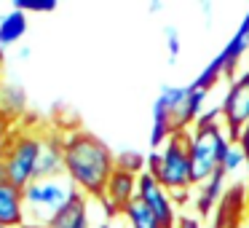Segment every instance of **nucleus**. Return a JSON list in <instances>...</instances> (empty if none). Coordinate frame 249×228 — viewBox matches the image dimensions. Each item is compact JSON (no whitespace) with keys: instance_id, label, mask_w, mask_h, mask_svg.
I'll list each match as a JSON object with an SVG mask.
<instances>
[{"instance_id":"1a4fd4ad","label":"nucleus","mask_w":249,"mask_h":228,"mask_svg":"<svg viewBox=\"0 0 249 228\" xmlns=\"http://www.w3.org/2000/svg\"><path fill=\"white\" fill-rule=\"evenodd\" d=\"M59 174H65V134L46 129L43 132V140H40L38 177H35V180L59 177Z\"/></svg>"},{"instance_id":"0eeeda50","label":"nucleus","mask_w":249,"mask_h":228,"mask_svg":"<svg viewBox=\"0 0 249 228\" xmlns=\"http://www.w3.org/2000/svg\"><path fill=\"white\" fill-rule=\"evenodd\" d=\"M137 196H140V199L145 201L153 212H156V217L161 220L163 228H174V226H177L179 215H177V207H174L172 193H169V190L163 188V185L158 183L150 172H142L140 177H137Z\"/></svg>"},{"instance_id":"6e6552de","label":"nucleus","mask_w":249,"mask_h":228,"mask_svg":"<svg viewBox=\"0 0 249 228\" xmlns=\"http://www.w3.org/2000/svg\"><path fill=\"white\" fill-rule=\"evenodd\" d=\"M137 199V174L124 172V169L115 167L113 177H110L107 188H105L102 204L107 215H124V209Z\"/></svg>"},{"instance_id":"9d476101","label":"nucleus","mask_w":249,"mask_h":228,"mask_svg":"<svg viewBox=\"0 0 249 228\" xmlns=\"http://www.w3.org/2000/svg\"><path fill=\"white\" fill-rule=\"evenodd\" d=\"M244 54H249V8H247V14H244V19L238 22L233 38L228 40V43L222 46V51L214 57V59L220 62V67H222V76L231 78L233 73L238 70Z\"/></svg>"},{"instance_id":"7ed1b4c3","label":"nucleus","mask_w":249,"mask_h":228,"mask_svg":"<svg viewBox=\"0 0 249 228\" xmlns=\"http://www.w3.org/2000/svg\"><path fill=\"white\" fill-rule=\"evenodd\" d=\"M147 172L177 199L188 193L193 185V172H190V156H188V132H177L161 151H153L147 156Z\"/></svg>"},{"instance_id":"9b49d317","label":"nucleus","mask_w":249,"mask_h":228,"mask_svg":"<svg viewBox=\"0 0 249 228\" xmlns=\"http://www.w3.org/2000/svg\"><path fill=\"white\" fill-rule=\"evenodd\" d=\"M27 223V204L24 190L6 183L0 185V226L3 228H22Z\"/></svg>"},{"instance_id":"a878e982","label":"nucleus","mask_w":249,"mask_h":228,"mask_svg":"<svg viewBox=\"0 0 249 228\" xmlns=\"http://www.w3.org/2000/svg\"><path fill=\"white\" fill-rule=\"evenodd\" d=\"M8 183V172H6V164L0 161V185H6Z\"/></svg>"},{"instance_id":"4468645a","label":"nucleus","mask_w":249,"mask_h":228,"mask_svg":"<svg viewBox=\"0 0 249 228\" xmlns=\"http://www.w3.org/2000/svg\"><path fill=\"white\" fill-rule=\"evenodd\" d=\"M89 201L83 193H78L59 215L51 217L49 228H89Z\"/></svg>"},{"instance_id":"7c9ffc66","label":"nucleus","mask_w":249,"mask_h":228,"mask_svg":"<svg viewBox=\"0 0 249 228\" xmlns=\"http://www.w3.org/2000/svg\"><path fill=\"white\" fill-rule=\"evenodd\" d=\"M0 228H3V226H0Z\"/></svg>"},{"instance_id":"39448f33","label":"nucleus","mask_w":249,"mask_h":228,"mask_svg":"<svg viewBox=\"0 0 249 228\" xmlns=\"http://www.w3.org/2000/svg\"><path fill=\"white\" fill-rule=\"evenodd\" d=\"M40 140L43 132H30V129H17L8 148L6 158V172H8V183L17 188H27L35 177H38V158H40Z\"/></svg>"},{"instance_id":"5701e85b","label":"nucleus","mask_w":249,"mask_h":228,"mask_svg":"<svg viewBox=\"0 0 249 228\" xmlns=\"http://www.w3.org/2000/svg\"><path fill=\"white\" fill-rule=\"evenodd\" d=\"M174 228H201V223H198V217H190V215H182L177 220V226Z\"/></svg>"},{"instance_id":"a211bd4d","label":"nucleus","mask_w":249,"mask_h":228,"mask_svg":"<svg viewBox=\"0 0 249 228\" xmlns=\"http://www.w3.org/2000/svg\"><path fill=\"white\" fill-rule=\"evenodd\" d=\"M115 167L140 177L142 172H147V156H142L140 151H131V148H124L115 153Z\"/></svg>"},{"instance_id":"412c9836","label":"nucleus","mask_w":249,"mask_h":228,"mask_svg":"<svg viewBox=\"0 0 249 228\" xmlns=\"http://www.w3.org/2000/svg\"><path fill=\"white\" fill-rule=\"evenodd\" d=\"M14 134H17V129H14V121H8V118H3V115H0V161L6 158L8 148H11Z\"/></svg>"},{"instance_id":"bb28decb","label":"nucleus","mask_w":249,"mask_h":228,"mask_svg":"<svg viewBox=\"0 0 249 228\" xmlns=\"http://www.w3.org/2000/svg\"><path fill=\"white\" fill-rule=\"evenodd\" d=\"M22 228H49V223H35V220H30V223H24Z\"/></svg>"},{"instance_id":"f3484780","label":"nucleus","mask_w":249,"mask_h":228,"mask_svg":"<svg viewBox=\"0 0 249 228\" xmlns=\"http://www.w3.org/2000/svg\"><path fill=\"white\" fill-rule=\"evenodd\" d=\"M121 217L126 220V228H163L161 220L156 217V212H153L150 207L140 199V196H137V199L126 207Z\"/></svg>"},{"instance_id":"393cba45","label":"nucleus","mask_w":249,"mask_h":228,"mask_svg":"<svg viewBox=\"0 0 249 228\" xmlns=\"http://www.w3.org/2000/svg\"><path fill=\"white\" fill-rule=\"evenodd\" d=\"M17 57L19 59H30V57H33V49H30V46H22V49L17 51Z\"/></svg>"},{"instance_id":"f257e3e1","label":"nucleus","mask_w":249,"mask_h":228,"mask_svg":"<svg viewBox=\"0 0 249 228\" xmlns=\"http://www.w3.org/2000/svg\"><path fill=\"white\" fill-rule=\"evenodd\" d=\"M113 172L115 153L107 142L86 129H72L65 134V174L86 199L102 201Z\"/></svg>"},{"instance_id":"4be33fe9","label":"nucleus","mask_w":249,"mask_h":228,"mask_svg":"<svg viewBox=\"0 0 249 228\" xmlns=\"http://www.w3.org/2000/svg\"><path fill=\"white\" fill-rule=\"evenodd\" d=\"M163 35H166V51H169V62H174L179 57V33L174 24H166L163 27Z\"/></svg>"},{"instance_id":"6ab92c4d","label":"nucleus","mask_w":249,"mask_h":228,"mask_svg":"<svg viewBox=\"0 0 249 228\" xmlns=\"http://www.w3.org/2000/svg\"><path fill=\"white\" fill-rule=\"evenodd\" d=\"M220 78H222V67H220V62H217V59H212L209 65H206L204 70H201L198 76L193 78L190 89H198V92H206V94H209L212 89L220 83Z\"/></svg>"},{"instance_id":"f03ea898","label":"nucleus","mask_w":249,"mask_h":228,"mask_svg":"<svg viewBox=\"0 0 249 228\" xmlns=\"http://www.w3.org/2000/svg\"><path fill=\"white\" fill-rule=\"evenodd\" d=\"M222 124H196L188 129V156H190V172H193V185H201L212 177L214 172L222 169L225 151L231 148Z\"/></svg>"},{"instance_id":"423d86ee","label":"nucleus","mask_w":249,"mask_h":228,"mask_svg":"<svg viewBox=\"0 0 249 228\" xmlns=\"http://www.w3.org/2000/svg\"><path fill=\"white\" fill-rule=\"evenodd\" d=\"M220 108H222V126H225L228 137L236 142L249 124V70L238 73L231 81Z\"/></svg>"},{"instance_id":"aec40b11","label":"nucleus","mask_w":249,"mask_h":228,"mask_svg":"<svg viewBox=\"0 0 249 228\" xmlns=\"http://www.w3.org/2000/svg\"><path fill=\"white\" fill-rule=\"evenodd\" d=\"M241 167H247V153H244V148L238 142H231V148L225 151V158H222V172L233 174Z\"/></svg>"},{"instance_id":"dca6fc26","label":"nucleus","mask_w":249,"mask_h":228,"mask_svg":"<svg viewBox=\"0 0 249 228\" xmlns=\"http://www.w3.org/2000/svg\"><path fill=\"white\" fill-rule=\"evenodd\" d=\"M24 33H27V14L24 11L11 8L8 14L0 17V49L8 51L14 43L24 38Z\"/></svg>"},{"instance_id":"f8f14e48","label":"nucleus","mask_w":249,"mask_h":228,"mask_svg":"<svg viewBox=\"0 0 249 228\" xmlns=\"http://www.w3.org/2000/svg\"><path fill=\"white\" fill-rule=\"evenodd\" d=\"M177 134V129H174V118L172 113H169V108L161 102V99L156 97V102H153V124H150V148L153 151H161L163 145H166L172 137Z\"/></svg>"},{"instance_id":"2eb2a0df","label":"nucleus","mask_w":249,"mask_h":228,"mask_svg":"<svg viewBox=\"0 0 249 228\" xmlns=\"http://www.w3.org/2000/svg\"><path fill=\"white\" fill-rule=\"evenodd\" d=\"M27 110V94L19 83H0V115L8 121H17Z\"/></svg>"},{"instance_id":"c85d7f7f","label":"nucleus","mask_w":249,"mask_h":228,"mask_svg":"<svg viewBox=\"0 0 249 228\" xmlns=\"http://www.w3.org/2000/svg\"><path fill=\"white\" fill-rule=\"evenodd\" d=\"M150 11H153V14H156V11H163V3H161V0H156V3H150Z\"/></svg>"},{"instance_id":"cd10ccee","label":"nucleus","mask_w":249,"mask_h":228,"mask_svg":"<svg viewBox=\"0 0 249 228\" xmlns=\"http://www.w3.org/2000/svg\"><path fill=\"white\" fill-rule=\"evenodd\" d=\"M99 228H121V226H118V220H105V223H99Z\"/></svg>"},{"instance_id":"ddd939ff","label":"nucleus","mask_w":249,"mask_h":228,"mask_svg":"<svg viewBox=\"0 0 249 228\" xmlns=\"http://www.w3.org/2000/svg\"><path fill=\"white\" fill-rule=\"evenodd\" d=\"M225 177L228 174L222 172H214L206 183H201V193L196 196V212H198L201 217L212 215V209H214L217 204H222V199H225Z\"/></svg>"},{"instance_id":"20e7f679","label":"nucleus","mask_w":249,"mask_h":228,"mask_svg":"<svg viewBox=\"0 0 249 228\" xmlns=\"http://www.w3.org/2000/svg\"><path fill=\"white\" fill-rule=\"evenodd\" d=\"M81 190L72 185L67 174L59 177H46V180H33L24 188V204L35 223H51V217L59 215Z\"/></svg>"},{"instance_id":"c756f323","label":"nucleus","mask_w":249,"mask_h":228,"mask_svg":"<svg viewBox=\"0 0 249 228\" xmlns=\"http://www.w3.org/2000/svg\"><path fill=\"white\" fill-rule=\"evenodd\" d=\"M236 228H249V223H247V226H244V223H238V226Z\"/></svg>"},{"instance_id":"b1692460","label":"nucleus","mask_w":249,"mask_h":228,"mask_svg":"<svg viewBox=\"0 0 249 228\" xmlns=\"http://www.w3.org/2000/svg\"><path fill=\"white\" fill-rule=\"evenodd\" d=\"M236 142L244 148V153H247V169H249V124H247V129L241 132V137H238Z\"/></svg>"}]
</instances>
